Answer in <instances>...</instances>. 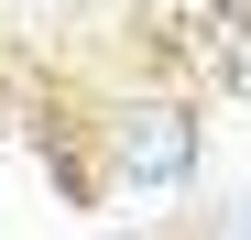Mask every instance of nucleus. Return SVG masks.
<instances>
[{
	"label": "nucleus",
	"mask_w": 251,
	"mask_h": 240,
	"mask_svg": "<svg viewBox=\"0 0 251 240\" xmlns=\"http://www.w3.org/2000/svg\"><path fill=\"white\" fill-rule=\"evenodd\" d=\"M109 175H131V186H186V175H197V120H186L175 98L120 109V120H109Z\"/></svg>",
	"instance_id": "f257e3e1"
}]
</instances>
